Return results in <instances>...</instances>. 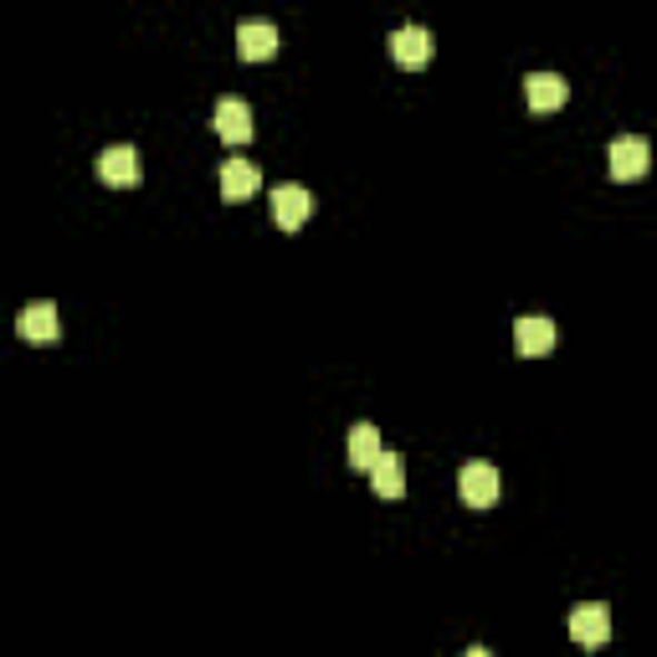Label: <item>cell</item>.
I'll use <instances>...</instances> for the list:
<instances>
[{"label": "cell", "instance_id": "obj_5", "mask_svg": "<svg viewBox=\"0 0 657 657\" xmlns=\"http://www.w3.org/2000/svg\"><path fill=\"white\" fill-rule=\"evenodd\" d=\"M390 57H396L406 72L427 68V62H431V31H427V27H401V31H390Z\"/></svg>", "mask_w": 657, "mask_h": 657}, {"label": "cell", "instance_id": "obj_13", "mask_svg": "<svg viewBox=\"0 0 657 657\" xmlns=\"http://www.w3.org/2000/svg\"><path fill=\"white\" fill-rule=\"evenodd\" d=\"M370 488H376L380 498H401L406 494V462L396 452H380L376 462H370Z\"/></svg>", "mask_w": 657, "mask_h": 657}, {"label": "cell", "instance_id": "obj_3", "mask_svg": "<svg viewBox=\"0 0 657 657\" xmlns=\"http://www.w3.org/2000/svg\"><path fill=\"white\" fill-rule=\"evenodd\" d=\"M570 637H576L580 647H606L611 643V611H606L601 601H580L576 611H570Z\"/></svg>", "mask_w": 657, "mask_h": 657}, {"label": "cell", "instance_id": "obj_1", "mask_svg": "<svg viewBox=\"0 0 657 657\" xmlns=\"http://www.w3.org/2000/svg\"><path fill=\"white\" fill-rule=\"evenodd\" d=\"M457 494H462V504H472V509H494L498 494H504V478H498L494 462H468V468L457 472Z\"/></svg>", "mask_w": 657, "mask_h": 657}, {"label": "cell", "instance_id": "obj_6", "mask_svg": "<svg viewBox=\"0 0 657 657\" xmlns=\"http://www.w3.org/2000/svg\"><path fill=\"white\" fill-rule=\"evenodd\" d=\"M524 98H529L535 113H555V108H565V98H570V82H565L560 72H529V78H524Z\"/></svg>", "mask_w": 657, "mask_h": 657}, {"label": "cell", "instance_id": "obj_12", "mask_svg": "<svg viewBox=\"0 0 657 657\" xmlns=\"http://www.w3.org/2000/svg\"><path fill=\"white\" fill-rule=\"evenodd\" d=\"M257 190H262V170L247 160H227L221 165V196L227 201H252Z\"/></svg>", "mask_w": 657, "mask_h": 657}, {"label": "cell", "instance_id": "obj_7", "mask_svg": "<svg viewBox=\"0 0 657 657\" xmlns=\"http://www.w3.org/2000/svg\"><path fill=\"white\" fill-rule=\"evenodd\" d=\"M514 349H519L524 360H535V355H550L555 349V323L545 313H524L514 323Z\"/></svg>", "mask_w": 657, "mask_h": 657}, {"label": "cell", "instance_id": "obj_2", "mask_svg": "<svg viewBox=\"0 0 657 657\" xmlns=\"http://www.w3.org/2000/svg\"><path fill=\"white\" fill-rule=\"evenodd\" d=\"M606 160H611V180H643L647 165H653V149H647V139L621 135V139H611Z\"/></svg>", "mask_w": 657, "mask_h": 657}, {"label": "cell", "instance_id": "obj_11", "mask_svg": "<svg viewBox=\"0 0 657 657\" xmlns=\"http://www.w3.org/2000/svg\"><path fill=\"white\" fill-rule=\"evenodd\" d=\"M237 52H242V62H268L278 52V27L272 21H242L237 27Z\"/></svg>", "mask_w": 657, "mask_h": 657}, {"label": "cell", "instance_id": "obj_8", "mask_svg": "<svg viewBox=\"0 0 657 657\" xmlns=\"http://www.w3.org/2000/svg\"><path fill=\"white\" fill-rule=\"evenodd\" d=\"M313 211V196L303 186H278L272 190V221H278L282 231H298L303 221H309Z\"/></svg>", "mask_w": 657, "mask_h": 657}, {"label": "cell", "instance_id": "obj_4", "mask_svg": "<svg viewBox=\"0 0 657 657\" xmlns=\"http://www.w3.org/2000/svg\"><path fill=\"white\" fill-rule=\"evenodd\" d=\"M98 180H103V186H139V149L108 145L103 155H98Z\"/></svg>", "mask_w": 657, "mask_h": 657}, {"label": "cell", "instance_id": "obj_9", "mask_svg": "<svg viewBox=\"0 0 657 657\" xmlns=\"http://www.w3.org/2000/svg\"><path fill=\"white\" fill-rule=\"evenodd\" d=\"M252 108L242 103V98H221V103H216V135L227 139V145H247V139H252Z\"/></svg>", "mask_w": 657, "mask_h": 657}, {"label": "cell", "instance_id": "obj_14", "mask_svg": "<svg viewBox=\"0 0 657 657\" xmlns=\"http://www.w3.org/2000/svg\"><path fill=\"white\" fill-rule=\"evenodd\" d=\"M386 452L380 447V431L370 427V421H360V427L349 431V468H360V472H370V462Z\"/></svg>", "mask_w": 657, "mask_h": 657}, {"label": "cell", "instance_id": "obj_10", "mask_svg": "<svg viewBox=\"0 0 657 657\" xmlns=\"http://www.w3.org/2000/svg\"><path fill=\"white\" fill-rule=\"evenodd\" d=\"M16 329H21V339H31V345H52V339L62 335V329H57V303H52V298L27 303L21 319H16Z\"/></svg>", "mask_w": 657, "mask_h": 657}, {"label": "cell", "instance_id": "obj_15", "mask_svg": "<svg viewBox=\"0 0 657 657\" xmlns=\"http://www.w3.org/2000/svg\"><path fill=\"white\" fill-rule=\"evenodd\" d=\"M462 657H494V653H488V647H468V653H462Z\"/></svg>", "mask_w": 657, "mask_h": 657}]
</instances>
